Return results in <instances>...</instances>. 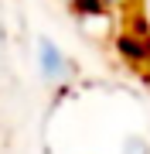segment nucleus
<instances>
[{"label": "nucleus", "mask_w": 150, "mask_h": 154, "mask_svg": "<svg viewBox=\"0 0 150 154\" xmlns=\"http://www.w3.org/2000/svg\"><path fill=\"white\" fill-rule=\"evenodd\" d=\"M38 69L48 82H68L75 75V62L65 55L61 48H55L51 41H41L38 45Z\"/></svg>", "instance_id": "f257e3e1"}, {"label": "nucleus", "mask_w": 150, "mask_h": 154, "mask_svg": "<svg viewBox=\"0 0 150 154\" xmlns=\"http://www.w3.org/2000/svg\"><path fill=\"white\" fill-rule=\"evenodd\" d=\"M113 45H116L119 58L126 62V65H133V69H150V38L133 34V31H119Z\"/></svg>", "instance_id": "f03ea898"}, {"label": "nucleus", "mask_w": 150, "mask_h": 154, "mask_svg": "<svg viewBox=\"0 0 150 154\" xmlns=\"http://www.w3.org/2000/svg\"><path fill=\"white\" fill-rule=\"evenodd\" d=\"M78 17H106L113 11V0H68Z\"/></svg>", "instance_id": "7ed1b4c3"}, {"label": "nucleus", "mask_w": 150, "mask_h": 154, "mask_svg": "<svg viewBox=\"0 0 150 154\" xmlns=\"http://www.w3.org/2000/svg\"><path fill=\"white\" fill-rule=\"evenodd\" d=\"M123 154H150V144L143 137H130L126 144H123Z\"/></svg>", "instance_id": "20e7f679"}, {"label": "nucleus", "mask_w": 150, "mask_h": 154, "mask_svg": "<svg viewBox=\"0 0 150 154\" xmlns=\"http://www.w3.org/2000/svg\"><path fill=\"white\" fill-rule=\"evenodd\" d=\"M130 31H133V34H143V38H150V24H147V17H143V14H133V17H130Z\"/></svg>", "instance_id": "39448f33"}, {"label": "nucleus", "mask_w": 150, "mask_h": 154, "mask_svg": "<svg viewBox=\"0 0 150 154\" xmlns=\"http://www.w3.org/2000/svg\"><path fill=\"white\" fill-rule=\"evenodd\" d=\"M113 4H116V0H113Z\"/></svg>", "instance_id": "423d86ee"}]
</instances>
